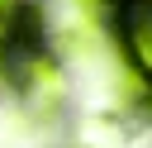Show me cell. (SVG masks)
I'll return each mask as SVG.
<instances>
[{
	"instance_id": "277c9868",
	"label": "cell",
	"mask_w": 152,
	"mask_h": 148,
	"mask_svg": "<svg viewBox=\"0 0 152 148\" xmlns=\"http://www.w3.org/2000/svg\"><path fill=\"white\" fill-rule=\"evenodd\" d=\"M104 5H133V0H104Z\"/></svg>"
},
{
	"instance_id": "7a4b0ae2",
	"label": "cell",
	"mask_w": 152,
	"mask_h": 148,
	"mask_svg": "<svg viewBox=\"0 0 152 148\" xmlns=\"http://www.w3.org/2000/svg\"><path fill=\"white\" fill-rule=\"evenodd\" d=\"M24 95H28V100H38V105L62 100V72H57L48 57H33V62H28V72H24Z\"/></svg>"
},
{
	"instance_id": "3957f363",
	"label": "cell",
	"mask_w": 152,
	"mask_h": 148,
	"mask_svg": "<svg viewBox=\"0 0 152 148\" xmlns=\"http://www.w3.org/2000/svg\"><path fill=\"white\" fill-rule=\"evenodd\" d=\"M19 19H24V5L19 0H0V48L19 33Z\"/></svg>"
},
{
	"instance_id": "6da1fadb",
	"label": "cell",
	"mask_w": 152,
	"mask_h": 148,
	"mask_svg": "<svg viewBox=\"0 0 152 148\" xmlns=\"http://www.w3.org/2000/svg\"><path fill=\"white\" fill-rule=\"evenodd\" d=\"M124 48L138 62V72L152 76V0H133L124 10Z\"/></svg>"
}]
</instances>
